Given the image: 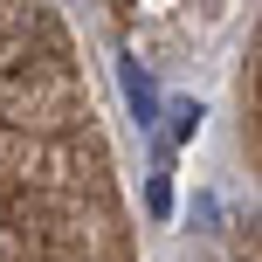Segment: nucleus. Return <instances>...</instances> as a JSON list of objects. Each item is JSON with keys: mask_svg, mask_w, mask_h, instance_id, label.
I'll use <instances>...</instances> for the list:
<instances>
[{"mask_svg": "<svg viewBox=\"0 0 262 262\" xmlns=\"http://www.w3.org/2000/svg\"><path fill=\"white\" fill-rule=\"evenodd\" d=\"M200 131V104H172V138H193Z\"/></svg>", "mask_w": 262, "mask_h": 262, "instance_id": "3", "label": "nucleus"}, {"mask_svg": "<svg viewBox=\"0 0 262 262\" xmlns=\"http://www.w3.org/2000/svg\"><path fill=\"white\" fill-rule=\"evenodd\" d=\"M28 83H35V55H28V49H0V111L21 104Z\"/></svg>", "mask_w": 262, "mask_h": 262, "instance_id": "1", "label": "nucleus"}, {"mask_svg": "<svg viewBox=\"0 0 262 262\" xmlns=\"http://www.w3.org/2000/svg\"><path fill=\"white\" fill-rule=\"evenodd\" d=\"M124 97H131V111H138V124H152V111H159V90H152V76H145L138 62L124 69Z\"/></svg>", "mask_w": 262, "mask_h": 262, "instance_id": "2", "label": "nucleus"}]
</instances>
